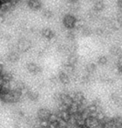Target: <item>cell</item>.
Masks as SVG:
<instances>
[{
    "instance_id": "cell-9",
    "label": "cell",
    "mask_w": 122,
    "mask_h": 128,
    "mask_svg": "<svg viewBox=\"0 0 122 128\" xmlns=\"http://www.w3.org/2000/svg\"><path fill=\"white\" fill-rule=\"evenodd\" d=\"M19 58H20V56H19V54H18V51H12L8 54L7 59H8V60L9 62L16 63L17 61H18Z\"/></svg>"
},
{
    "instance_id": "cell-27",
    "label": "cell",
    "mask_w": 122,
    "mask_h": 128,
    "mask_svg": "<svg viewBox=\"0 0 122 128\" xmlns=\"http://www.w3.org/2000/svg\"><path fill=\"white\" fill-rule=\"evenodd\" d=\"M69 1H70L71 3H73V4H75V3H77V2H78V0H69Z\"/></svg>"
},
{
    "instance_id": "cell-25",
    "label": "cell",
    "mask_w": 122,
    "mask_h": 128,
    "mask_svg": "<svg viewBox=\"0 0 122 128\" xmlns=\"http://www.w3.org/2000/svg\"><path fill=\"white\" fill-rule=\"evenodd\" d=\"M4 21H5V17H4L2 14H0V24L3 23Z\"/></svg>"
},
{
    "instance_id": "cell-15",
    "label": "cell",
    "mask_w": 122,
    "mask_h": 128,
    "mask_svg": "<svg viewBox=\"0 0 122 128\" xmlns=\"http://www.w3.org/2000/svg\"><path fill=\"white\" fill-rule=\"evenodd\" d=\"M85 70L88 74H91L92 73H94L95 71V70H96V66H95V64H94V63H89V64L86 66Z\"/></svg>"
},
{
    "instance_id": "cell-3",
    "label": "cell",
    "mask_w": 122,
    "mask_h": 128,
    "mask_svg": "<svg viewBox=\"0 0 122 128\" xmlns=\"http://www.w3.org/2000/svg\"><path fill=\"white\" fill-rule=\"evenodd\" d=\"M26 67H27V70L33 74H38L42 71V67L33 62L28 63Z\"/></svg>"
},
{
    "instance_id": "cell-4",
    "label": "cell",
    "mask_w": 122,
    "mask_h": 128,
    "mask_svg": "<svg viewBox=\"0 0 122 128\" xmlns=\"http://www.w3.org/2000/svg\"><path fill=\"white\" fill-rule=\"evenodd\" d=\"M52 113L50 112L49 110L46 109V108H43V109H40L38 110L37 113V116L39 118V120H49L50 116H51Z\"/></svg>"
},
{
    "instance_id": "cell-5",
    "label": "cell",
    "mask_w": 122,
    "mask_h": 128,
    "mask_svg": "<svg viewBox=\"0 0 122 128\" xmlns=\"http://www.w3.org/2000/svg\"><path fill=\"white\" fill-rule=\"evenodd\" d=\"M85 126L88 128H97L100 126V123L96 117L90 116L85 120Z\"/></svg>"
},
{
    "instance_id": "cell-17",
    "label": "cell",
    "mask_w": 122,
    "mask_h": 128,
    "mask_svg": "<svg viewBox=\"0 0 122 128\" xmlns=\"http://www.w3.org/2000/svg\"><path fill=\"white\" fill-rule=\"evenodd\" d=\"M81 33L84 36H90L92 34V31L90 30V28L87 27H83L81 28Z\"/></svg>"
},
{
    "instance_id": "cell-10",
    "label": "cell",
    "mask_w": 122,
    "mask_h": 128,
    "mask_svg": "<svg viewBox=\"0 0 122 128\" xmlns=\"http://www.w3.org/2000/svg\"><path fill=\"white\" fill-rule=\"evenodd\" d=\"M74 71H75V66H71L67 63L66 64H64L63 69H62V72L65 73L68 76H71V74H74Z\"/></svg>"
},
{
    "instance_id": "cell-18",
    "label": "cell",
    "mask_w": 122,
    "mask_h": 128,
    "mask_svg": "<svg viewBox=\"0 0 122 128\" xmlns=\"http://www.w3.org/2000/svg\"><path fill=\"white\" fill-rule=\"evenodd\" d=\"M107 61H108V59H107L106 56H100L99 59H98V64H100V66L106 64Z\"/></svg>"
},
{
    "instance_id": "cell-16",
    "label": "cell",
    "mask_w": 122,
    "mask_h": 128,
    "mask_svg": "<svg viewBox=\"0 0 122 128\" xmlns=\"http://www.w3.org/2000/svg\"><path fill=\"white\" fill-rule=\"evenodd\" d=\"M53 15H54L53 12L51 10H49V9H45V10L43 12V16L46 18H51L52 17H53Z\"/></svg>"
},
{
    "instance_id": "cell-26",
    "label": "cell",
    "mask_w": 122,
    "mask_h": 128,
    "mask_svg": "<svg viewBox=\"0 0 122 128\" xmlns=\"http://www.w3.org/2000/svg\"><path fill=\"white\" fill-rule=\"evenodd\" d=\"M3 66L2 64H0V73L3 74Z\"/></svg>"
},
{
    "instance_id": "cell-24",
    "label": "cell",
    "mask_w": 122,
    "mask_h": 128,
    "mask_svg": "<svg viewBox=\"0 0 122 128\" xmlns=\"http://www.w3.org/2000/svg\"><path fill=\"white\" fill-rule=\"evenodd\" d=\"M96 34L98 35H102L104 34V30L102 28H97L96 30Z\"/></svg>"
},
{
    "instance_id": "cell-28",
    "label": "cell",
    "mask_w": 122,
    "mask_h": 128,
    "mask_svg": "<svg viewBox=\"0 0 122 128\" xmlns=\"http://www.w3.org/2000/svg\"><path fill=\"white\" fill-rule=\"evenodd\" d=\"M44 128H51L50 126H47V127H44Z\"/></svg>"
},
{
    "instance_id": "cell-1",
    "label": "cell",
    "mask_w": 122,
    "mask_h": 128,
    "mask_svg": "<svg viewBox=\"0 0 122 128\" xmlns=\"http://www.w3.org/2000/svg\"><path fill=\"white\" fill-rule=\"evenodd\" d=\"M31 47H32V43L28 38H21L17 43V50L20 53H24L28 51Z\"/></svg>"
},
{
    "instance_id": "cell-21",
    "label": "cell",
    "mask_w": 122,
    "mask_h": 128,
    "mask_svg": "<svg viewBox=\"0 0 122 128\" xmlns=\"http://www.w3.org/2000/svg\"><path fill=\"white\" fill-rule=\"evenodd\" d=\"M67 38H68L69 40H75V34L73 32H69L68 34H67Z\"/></svg>"
},
{
    "instance_id": "cell-2",
    "label": "cell",
    "mask_w": 122,
    "mask_h": 128,
    "mask_svg": "<svg viewBox=\"0 0 122 128\" xmlns=\"http://www.w3.org/2000/svg\"><path fill=\"white\" fill-rule=\"evenodd\" d=\"M76 18L72 14H66L63 18V24L64 27L68 30H73L76 25Z\"/></svg>"
},
{
    "instance_id": "cell-23",
    "label": "cell",
    "mask_w": 122,
    "mask_h": 128,
    "mask_svg": "<svg viewBox=\"0 0 122 128\" xmlns=\"http://www.w3.org/2000/svg\"><path fill=\"white\" fill-rule=\"evenodd\" d=\"M117 21H119L120 23L122 24V11H121L118 14V17H117Z\"/></svg>"
},
{
    "instance_id": "cell-20",
    "label": "cell",
    "mask_w": 122,
    "mask_h": 128,
    "mask_svg": "<svg viewBox=\"0 0 122 128\" xmlns=\"http://www.w3.org/2000/svg\"><path fill=\"white\" fill-rule=\"evenodd\" d=\"M111 100L114 101V103L116 104V103L117 102V101H118V100H120V99L121 98V96H119L118 94H116V93H113V94H112V95H111Z\"/></svg>"
},
{
    "instance_id": "cell-6",
    "label": "cell",
    "mask_w": 122,
    "mask_h": 128,
    "mask_svg": "<svg viewBox=\"0 0 122 128\" xmlns=\"http://www.w3.org/2000/svg\"><path fill=\"white\" fill-rule=\"evenodd\" d=\"M41 34L44 38H45L46 40H52L54 36H55V33L54 30H52L49 28H44L41 30Z\"/></svg>"
},
{
    "instance_id": "cell-11",
    "label": "cell",
    "mask_w": 122,
    "mask_h": 128,
    "mask_svg": "<svg viewBox=\"0 0 122 128\" xmlns=\"http://www.w3.org/2000/svg\"><path fill=\"white\" fill-rule=\"evenodd\" d=\"M26 96L32 101H37L39 98V94L35 90H28Z\"/></svg>"
},
{
    "instance_id": "cell-7",
    "label": "cell",
    "mask_w": 122,
    "mask_h": 128,
    "mask_svg": "<svg viewBox=\"0 0 122 128\" xmlns=\"http://www.w3.org/2000/svg\"><path fill=\"white\" fill-rule=\"evenodd\" d=\"M28 6L33 10H38V9L41 8L42 3L40 0H28Z\"/></svg>"
},
{
    "instance_id": "cell-14",
    "label": "cell",
    "mask_w": 122,
    "mask_h": 128,
    "mask_svg": "<svg viewBox=\"0 0 122 128\" xmlns=\"http://www.w3.org/2000/svg\"><path fill=\"white\" fill-rule=\"evenodd\" d=\"M105 8V4L103 1H97L95 2V4H94V10L96 11L97 13L98 12H100L102 11L103 9Z\"/></svg>"
},
{
    "instance_id": "cell-19",
    "label": "cell",
    "mask_w": 122,
    "mask_h": 128,
    "mask_svg": "<svg viewBox=\"0 0 122 128\" xmlns=\"http://www.w3.org/2000/svg\"><path fill=\"white\" fill-rule=\"evenodd\" d=\"M10 40L9 34L0 31V40Z\"/></svg>"
},
{
    "instance_id": "cell-13",
    "label": "cell",
    "mask_w": 122,
    "mask_h": 128,
    "mask_svg": "<svg viewBox=\"0 0 122 128\" xmlns=\"http://www.w3.org/2000/svg\"><path fill=\"white\" fill-rule=\"evenodd\" d=\"M77 62H78L77 55H76L75 54H74V53H71L70 55H69V56L68 57V64L75 66Z\"/></svg>"
},
{
    "instance_id": "cell-22",
    "label": "cell",
    "mask_w": 122,
    "mask_h": 128,
    "mask_svg": "<svg viewBox=\"0 0 122 128\" xmlns=\"http://www.w3.org/2000/svg\"><path fill=\"white\" fill-rule=\"evenodd\" d=\"M117 7L121 11H122V0H117Z\"/></svg>"
},
{
    "instance_id": "cell-8",
    "label": "cell",
    "mask_w": 122,
    "mask_h": 128,
    "mask_svg": "<svg viewBox=\"0 0 122 128\" xmlns=\"http://www.w3.org/2000/svg\"><path fill=\"white\" fill-rule=\"evenodd\" d=\"M71 96H72L74 101L77 102L79 104H82L85 102V96L82 92H75L73 94H70Z\"/></svg>"
},
{
    "instance_id": "cell-12",
    "label": "cell",
    "mask_w": 122,
    "mask_h": 128,
    "mask_svg": "<svg viewBox=\"0 0 122 128\" xmlns=\"http://www.w3.org/2000/svg\"><path fill=\"white\" fill-rule=\"evenodd\" d=\"M59 81L64 84H69V81H70L69 76H68V74H66L65 73H64V72H62V71L60 72V74H59Z\"/></svg>"
}]
</instances>
